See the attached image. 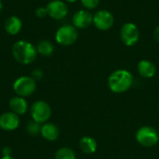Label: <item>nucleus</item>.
Here are the masks:
<instances>
[{
    "mask_svg": "<svg viewBox=\"0 0 159 159\" xmlns=\"http://www.w3.org/2000/svg\"><path fill=\"white\" fill-rule=\"evenodd\" d=\"M115 17L109 10L101 9L93 15V24L100 31H107L113 27Z\"/></svg>",
    "mask_w": 159,
    "mask_h": 159,
    "instance_id": "6e6552de",
    "label": "nucleus"
},
{
    "mask_svg": "<svg viewBox=\"0 0 159 159\" xmlns=\"http://www.w3.org/2000/svg\"><path fill=\"white\" fill-rule=\"evenodd\" d=\"M22 27L21 20L17 16H10L5 22V30L8 34L15 35L20 33Z\"/></svg>",
    "mask_w": 159,
    "mask_h": 159,
    "instance_id": "2eb2a0df",
    "label": "nucleus"
},
{
    "mask_svg": "<svg viewBox=\"0 0 159 159\" xmlns=\"http://www.w3.org/2000/svg\"><path fill=\"white\" fill-rule=\"evenodd\" d=\"M100 2L101 0H81V4L88 10L95 9L96 7H98V6L100 5Z\"/></svg>",
    "mask_w": 159,
    "mask_h": 159,
    "instance_id": "aec40b11",
    "label": "nucleus"
},
{
    "mask_svg": "<svg viewBox=\"0 0 159 159\" xmlns=\"http://www.w3.org/2000/svg\"><path fill=\"white\" fill-rule=\"evenodd\" d=\"M55 159H76V157L75 153L71 148L62 147L56 152Z\"/></svg>",
    "mask_w": 159,
    "mask_h": 159,
    "instance_id": "a211bd4d",
    "label": "nucleus"
},
{
    "mask_svg": "<svg viewBox=\"0 0 159 159\" xmlns=\"http://www.w3.org/2000/svg\"><path fill=\"white\" fill-rule=\"evenodd\" d=\"M11 51L14 59L18 62L24 65L34 62L37 55L36 48L32 43L25 40L17 41L13 45Z\"/></svg>",
    "mask_w": 159,
    "mask_h": 159,
    "instance_id": "f03ea898",
    "label": "nucleus"
},
{
    "mask_svg": "<svg viewBox=\"0 0 159 159\" xmlns=\"http://www.w3.org/2000/svg\"><path fill=\"white\" fill-rule=\"evenodd\" d=\"M46 7L48 15L54 20H62L68 14V7L61 0H52Z\"/></svg>",
    "mask_w": 159,
    "mask_h": 159,
    "instance_id": "1a4fd4ad",
    "label": "nucleus"
},
{
    "mask_svg": "<svg viewBox=\"0 0 159 159\" xmlns=\"http://www.w3.org/2000/svg\"><path fill=\"white\" fill-rule=\"evenodd\" d=\"M49 1H52V0H49Z\"/></svg>",
    "mask_w": 159,
    "mask_h": 159,
    "instance_id": "cd10ccee",
    "label": "nucleus"
},
{
    "mask_svg": "<svg viewBox=\"0 0 159 159\" xmlns=\"http://www.w3.org/2000/svg\"><path fill=\"white\" fill-rule=\"evenodd\" d=\"M138 73L143 78H152L155 76L157 73V67L154 62L148 60H142L139 61L138 66Z\"/></svg>",
    "mask_w": 159,
    "mask_h": 159,
    "instance_id": "4468645a",
    "label": "nucleus"
},
{
    "mask_svg": "<svg viewBox=\"0 0 159 159\" xmlns=\"http://www.w3.org/2000/svg\"><path fill=\"white\" fill-rule=\"evenodd\" d=\"M120 39L127 47L135 46L140 39V31L133 22H126L120 29Z\"/></svg>",
    "mask_w": 159,
    "mask_h": 159,
    "instance_id": "0eeeda50",
    "label": "nucleus"
},
{
    "mask_svg": "<svg viewBox=\"0 0 159 159\" xmlns=\"http://www.w3.org/2000/svg\"><path fill=\"white\" fill-rule=\"evenodd\" d=\"M32 119L39 124H44L48 121L51 116V108L49 104L44 101L34 102L30 109Z\"/></svg>",
    "mask_w": 159,
    "mask_h": 159,
    "instance_id": "39448f33",
    "label": "nucleus"
},
{
    "mask_svg": "<svg viewBox=\"0 0 159 159\" xmlns=\"http://www.w3.org/2000/svg\"><path fill=\"white\" fill-rule=\"evenodd\" d=\"M133 84V75L125 69L114 71L108 77V87L114 93L128 91Z\"/></svg>",
    "mask_w": 159,
    "mask_h": 159,
    "instance_id": "f257e3e1",
    "label": "nucleus"
},
{
    "mask_svg": "<svg viewBox=\"0 0 159 159\" xmlns=\"http://www.w3.org/2000/svg\"><path fill=\"white\" fill-rule=\"evenodd\" d=\"M41 124L32 120L30 122L27 123L26 125V131L28 134L32 135V136H35L37 134H40V129H41Z\"/></svg>",
    "mask_w": 159,
    "mask_h": 159,
    "instance_id": "6ab92c4d",
    "label": "nucleus"
},
{
    "mask_svg": "<svg viewBox=\"0 0 159 159\" xmlns=\"http://www.w3.org/2000/svg\"><path fill=\"white\" fill-rule=\"evenodd\" d=\"M1 159H15L14 157H3Z\"/></svg>",
    "mask_w": 159,
    "mask_h": 159,
    "instance_id": "393cba45",
    "label": "nucleus"
},
{
    "mask_svg": "<svg viewBox=\"0 0 159 159\" xmlns=\"http://www.w3.org/2000/svg\"><path fill=\"white\" fill-rule=\"evenodd\" d=\"M9 109L12 113L20 116H23L28 111V102L27 101L20 96H15L10 99L9 101Z\"/></svg>",
    "mask_w": 159,
    "mask_h": 159,
    "instance_id": "f8f14e48",
    "label": "nucleus"
},
{
    "mask_svg": "<svg viewBox=\"0 0 159 159\" xmlns=\"http://www.w3.org/2000/svg\"><path fill=\"white\" fill-rule=\"evenodd\" d=\"M1 10H2V2L0 0V12H1Z\"/></svg>",
    "mask_w": 159,
    "mask_h": 159,
    "instance_id": "bb28decb",
    "label": "nucleus"
},
{
    "mask_svg": "<svg viewBox=\"0 0 159 159\" xmlns=\"http://www.w3.org/2000/svg\"><path fill=\"white\" fill-rule=\"evenodd\" d=\"M36 89V80L32 76H20L13 83V90L17 96L26 98L34 94Z\"/></svg>",
    "mask_w": 159,
    "mask_h": 159,
    "instance_id": "7ed1b4c3",
    "label": "nucleus"
},
{
    "mask_svg": "<svg viewBox=\"0 0 159 159\" xmlns=\"http://www.w3.org/2000/svg\"><path fill=\"white\" fill-rule=\"evenodd\" d=\"M55 38L57 43L61 46H71L75 44L78 38L77 29L70 24L61 26L56 32Z\"/></svg>",
    "mask_w": 159,
    "mask_h": 159,
    "instance_id": "423d86ee",
    "label": "nucleus"
},
{
    "mask_svg": "<svg viewBox=\"0 0 159 159\" xmlns=\"http://www.w3.org/2000/svg\"><path fill=\"white\" fill-rule=\"evenodd\" d=\"M40 134L45 140L48 142H54L59 138L60 130L55 124L50 122H46L41 126Z\"/></svg>",
    "mask_w": 159,
    "mask_h": 159,
    "instance_id": "ddd939ff",
    "label": "nucleus"
},
{
    "mask_svg": "<svg viewBox=\"0 0 159 159\" xmlns=\"http://www.w3.org/2000/svg\"><path fill=\"white\" fill-rule=\"evenodd\" d=\"M36 50H37V53H39L40 55H42L44 57H48L53 53L54 46L50 41L41 40L38 42V44L36 46Z\"/></svg>",
    "mask_w": 159,
    "mask_h": 159,
    "instance_id": "f3484780",
    "label": "nucleus"
},
{
    "mask_svg": "<svg viewBox=\"0 0 159 159\" xmlns=\"http://www.w3.org/2000/svg\"><path fill=\"white\" fill-rule=\"evenodd\" d=\"M20 126V116L12 112H6L0 116V129L4 131H13Z\"/></svg>",
    "mask_w": 159,
    "mask_h": 159,
    "instance_id": "9b49d317",
    "label": "nucleus"
},
{
    "mask_svg": "<svg viewBox=\"0 0 159 159\" xmlns=\"http://www.w3.org/2000/svg\"><path fill=\"white\" fill-rule=\"evenodd\" d=\"M93 23V15L88 9H80L73 16V25L76 29H86Z\"/></svg>",
    "mask_w": 159,
    "mask_h": 159,
    "instance_id": "9d476101",
    "label": "nucleus"
},
{
    "mask_svg": "<svg viewBox=\"0 0 159 159\" xmlns=\"http://www.w3.org/2000/svg\"><path fill=\"white\" fill-rule=\"evenodd\" d=\"M137 142L143 147H153L157 144L159 141V134L157 130L149 126H144L139 129L136 133Z\"/></svg>",
    "mask_w": 159,
    "mask_h": 159,
    "instance_id": "20e7f679",
    "label": "nucleus"
},
{
    "mask_svg": "<svg viewBox=\"0 0 159 159\" xmlns=\"http://www.w3.org/2000/svg\"><path fill=\"white\" fill-rule=\"evenodd\" d=\"M35 15L38 18H44L48 15V11H47V7H39L35 9Z\"/></svg>",
    "mask_w": 159,
    "mask_h": 159,
    "instance_id": "412c9836",
    "label": "nucleus"
},
{
    "mask_svg": "<svg viewBox=\"0 0 159 159\" xmlns=\"http://www.w3.org/2000/svg\"><path fill=\"white\" fill-rule=\"evenodd\" d=\"M43 76V73L40 69H35L33 73H32V77L34 79V80H38V79H41Z\"/></svg>",
    "mask_w": 159,
    "mask_h": 159,
    "instance_id": "4be33fe9",
    "label": "nucleus"
},
{
    "mask_svg": "<svg viewBox=\"0 0 159 159\" xmlns=\"http://www.w3.org/2000/svg\"><path fill=\"white\" fill-rule=\"evenodd\" d=\"M154 37H155L156 41L159 43V25L156 27V29L154 31Z\"/></svg>",
    "mask_w": 159,
    "mask_h": 159,
    "instance_id": "b1692460",
    "label": "nucleus"
},
{
    "mask_svg": "<svg viewBox=\"0 0 159 159\" xmlns=\"http://www.w3.org/2000/svg\"><path fill=\"white\" fill-rule=\"evenodd\" d=\"M66 2H69V3H75V2H76L77 0H65Z\"/></svg>",
    "mask_w": 159,
    "mask_h": 159,
    "instance_id": "a878e982",
    "label": "nucleus"
},
{
    "mask_svg": "<svg viewBox=\"0 0 159 159\" xmlns=\"http://www.w3.org/2000/svg\"><path fill=\"white\" fill-rule=\"evenodd\" d=\"M79 147L83 153L87 155H91L94 154L97 150V143L93 138L89 136H85L80 140Z\"/></svg>",
    "mask_w": 159,
    "mask_h": 159,
    "instance_id": "dca6fc26",
    "label": "nucleus"
},
{
    "mask_svg": "<svg viewBox=\"0 0 159 159\" xmlns=\"http://www.w3.org/2000/svg\"><path fill=\"white\" fill-rule=\"evenodd\" d=\"M11 153H12V150H11L10 147L6 146V147L3 148V151H2L3 157H11Z\"/></svg>",
    "mask_w": 159,
    "mask_h": 159,
    "instance_id": "5701e85b",
    "label": "nucleus"
}]
</instances>
